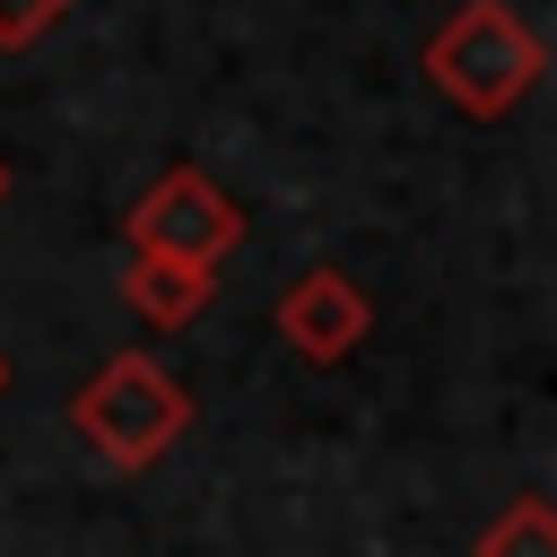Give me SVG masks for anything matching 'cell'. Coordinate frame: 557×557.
I'll use <instances>...</instances> for the list:
<instances>
[{
	"instance_id": "cell-1",
	"label": "cell",
	"mask_w": 557,
	"mask_h": 557,
	"mask_svg": "<svg viewBox=\"0 0 557 557\" xmlns=\"http://www.w3.org/2000/svg\"><path fill=\"white\" fill-rule=\"evenodd\" d=\"M426 78L470 113V122H505L540 78H548V44L513 0H461L435 35H426Z\"/></svg>"
},
{
	"instance_id": "cell-2",
	"label": "cell",
	"mask_w": 557,
	"mask_h": 557,
	"mask_svg": "<svg viewBox=\"0 0 557 557\" xmlns=\"http://www.w3.org/2000/svg\"><path fill=\"white\" fill-rule=\"evenodd\" d=\"M70 426L96 444V461H113V470H148V461H165V453L183 444V426H191V392H183L157 357L122 348V357H104V366L70 392Z\"/></svg>"
},
{
	"instance_id": "cell-3",
	"label": "cell",
	"mask_w": 557,
	"mask_h": 557,
	"mask_svg": "<svg viewBox=\"0 0 557 557\" xmlns=\"http://www.w3.org/2000/svg\"><path fill=\"white\" fill-rule=\"evenodd\" d=\"M122 226H131V252H165V261H191V270H218V261L244 244L235 191L209 183L200 165H165Z\"/></svg>"
},
{
	"instance_id": "cell-4",
	"label": "cell",
	"mask_w": 557,
	"mask_h": 557,
	"mask_svg": "<svg viewBox=\"0 0 557 557\" xmlns=\"http://www.w3.org/2000/svg\"><path fill=\"white\" fill-rule=\"evenodd\" d=\"M270 331H278L305 366H348V357L366 348V331H374V296H366L348 270L313 261V270L287 278V296L270 305Z\"/></svg>"
},
{
	"instance_id": "cell-5",
	"label": "cell",
	"mask_w": 557,
	"mask_h": 557,
	"mask_svg": "<svg viewBox=\"0 0 557 557\" xmlns=\"http://www.w3.org/2000/svg\"><path fill=\"white\" fill-rule=\"evenodd\" d=\"M218 296V270H191V261H165V252H131L122 270V305L148 322V331H191Z\"/></svg>"
},
{
	"instance_id": "cell-6",
	"label": "cell",
	"mask_w": 557,
	"mask_h": 557,
	"mask_svg": "<svg viewBox=\"0 0 557 557\" xmlns=\"http://www.w3.org/2000/svg\"><path fill=\"white\" fill-rule=\"evenodd\" d=\"M470 557H557V513H548V496H513V505L470 540Z\"/></svg>"
},
{
	"instance_id": "cell-7",
	"label": "cell",
	"mask_w": 557,
	"mask_h": 557,
	"mask_svg": "<svg viewBox=\"0 0 557 557\" xmlns=\"http://www.w3.org/2000/svg\"><path fill=\"white\" fill-rule=\"evenodd\" d=\"M61 17H70V0H0V52H35Z\"/></svg>"
},
{
	"instance_id": "cell-8",
	"label": "cell",
	"mask_w": 557,
	"mask_h": 557,
	"mask_svg": "<svg viewBox=\"0 0 557 557\" xmlns=\"http://www.w3.org/2000/svg\"><path fill=\"white\" fill-rule=\"evenodd\" d=\"M0 200H9V165H0Z\"/></svg>"
},
{
	"instance_id": "cell-9",
	"label": "cell",
	"mask_w": 557,
	"mask_h": 557,
	"mask_svg": "<svg viewBox=\"0 0 557 557\" xmlns=\"http://www.w3.org/2000/svg\"><path fill=\"white\" fill-rule=\"evenodd\" d=\"M0 392H9V357H0Z\"/></svg>"
}]
</instances>
